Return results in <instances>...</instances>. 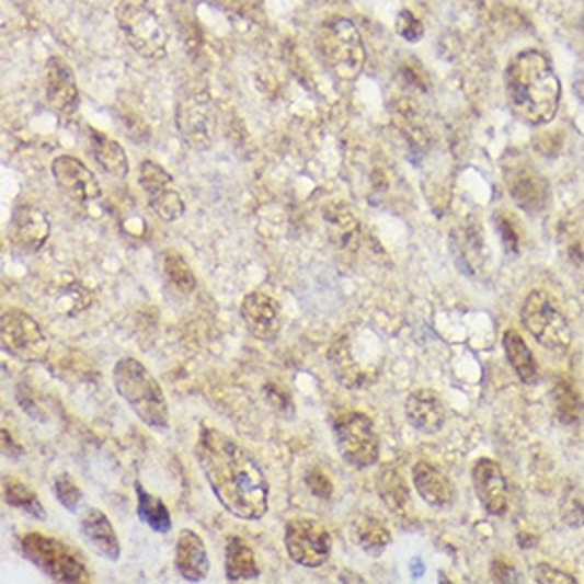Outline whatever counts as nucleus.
<instances>
[{"mask_svg": "<svg viewBox=\"0 0 584 584\" xmlns=\"http://www.w3.org/2000/svg\"><path fill=\"white\" fill-rule=\"evenodd\" d=\"M266 391V400L268 404L275 409L276 413L285 414V416H291L294 414V400H291V393L278 385V382H268L264 387Z\"/></svg>", "mask_w": 584, "mask_h": 584, "instance_id": "obj_36", "label": "nucleus"}, {"mask_svg": "<svg viewBox=\"0 0 584 584\" xmlns=\"http://www.w3.org/2000/svg\"><path fill=\"white\" fill-rule=\"evenodd\" d=\"M506 96L516 119L529 126L549 124L561 101V83L549 58L536 49L513 58L506 69Z\"/></svg>", "mask_w": 584, "mask_h": 584, "instance_id": "obj_2", "label": "nucleus"}, {"mask_svg": "<svg viewBox=\"0 0 584 584\" xmlns=\"http://www.w3.org/2000/svg\"><path fill=\"white\" fill-rule=\"evenodd\" d=\"M119 31L138 56L158 60L167 54L169 35L158 13L145 0H122L115 9Z\"/></svg>", "mask_w": 584, "mask_h": 584, "instance_id": "obj_6", "label": "nucleus"}, {"mask_svg": "<svg viewBox=\"0 0 584 584\" xmlns=\"http://www.w3.org/2000/svg\"><path fill=\"white\" fill-rule=\"evenodd\" d=\"M504 179L511 196L523 210L538 213L549 205V183L529 162L515 160L513 164L506 167Z\"/></svg>", "mask_w": 584, "mask_h": 584, "instance_id": "obj_14", "label": "nucleus"}, {"mask_svg": "<svg viewBox=\"0 0 584 584\" xmlns=\"http://www.w3.org/2000/svg\"><path fill=\"white\" fill-rule=\"evenodd\" d=\"M140 187L147 196L149 208L162 219V221H176L185 213V203L181 194L174 187V179L156 162H142L138 172Z\"/></svg>", "mask_w": 584, "mask_h": 584, "instance_id": "obj_12", "label": "nucleus"}, {"mask_svg": "<svg viewBox=\"0 0 584 584\" xmlns=\"http://www.w3.org/2000/svg\"><path fill=\"white\" fill-rule=\"evenodd\" d=\"M45 96L58 115H75L79 108V90L69 65L62 58H49L45 67Z\"/></svg>", "mask_w": 584, "mask_h": 584, "instance_id": "obj_17", "label": "nucleus"}, {"mask_svg": "<svg viewBox=\"0 0 584 584\" xmlns=\"http://www.w3.org/2000/svg\"><path fill=\"white\" fill-rule=\"evenodd\" d=\"M552 404H554V413L557 416L568 423V425H576L581 423L584 416V402L579 393V389L570 382V380H559L554 385L552 391Z\"/></svg>", "mask_w": 584, "mask_h": 584, "instance_id": "obj_31", "label": "nucleus"}, {"mask_svg": "<svg viewBox=\"0 0 584 584\" xmlns=\"http://www.w3.org/2000/svg\"><path fill=\"white\" fill-rule=\"evenodd\" d=\"M51 174L58 187L77 203H92L101 196V183L96 174L72 156H58L51 162Z\"/></svg>", "mask_w": 584, "mask_h": 584, "instance_id": "obj_15", "label": "nucleus"}, {"mask_svg": "<svg viewBox=\"0 0 584 584\" xmlns=\"http://www.w3.org/2000/svg\"><path fill=\"white\" fill-rule=\"evenodd\" d=\"M377 489L380 500L391 513H404V508L411 502V491L409 484L402 479L400 470L385 466L377 477Z\"/></svg>", "mask_w": 584, "mask_h": 584, "instance_id": "obj_27", "label": "nucleus"}, {"mask_svg": "<svg viewBox=\"0 0 584 584\" xmlns=\"http://www.w3.org/2000/svg\"><path fill=\"white\" fill-rule=\"evenodd\" d=\"M2 500L7 506L18 508L28 516H33L36 520H45L47 518V511L43 506V502L38 500L35 491L26 484V482L15 479V477H7L4 484H2Z\"/></svg>", "mask_w": 584, "mask_h": 584, "instance_id": "obj_26", "label": "nucleus"}, {"mask_svg": "<svg viewBox=\"0 0 584 584\" xmlns=\"http://www.w3.org/2000/svg\"><path fill=\"white\" fill-rule=\"evenodd\" d=\"M26 450L22 445H18V440L11 436V432L7 427H2V455L18 461Z\"/></svg>", "mask_w": 584, "mask_h": 584, "instance_id": "obj_41", "label": "nucleus"}, {"mask_svg": "<svg viewBox=\"0 0 584 584\" xmlns=\"http://www.w3.org/2000/svg\"><path fill=\"white\" fill-rule=\"evenodd\" d=\"M477 495L491 515H504L508 508V482L502 468L491 459H479L472 470Z\"/></svg>", "mask_w": 584, "mask_h": 584, "instance_id": "obj_19", "label": "nucleus"}, {"mask_svg": "<svg viewBox=\"0 0 584 584\" xmlns=\"http://www.w3.org/2000/svg\"><path fill=\"white\" fill-rule=\"evenodd\" d=\"M176 128L183 140L198 151H205L217 135L213 101L205 92H190L176 104Z\"/></svg>", "mask_w": 584, "mask_h": 584, "instance_id": "obj_11", "label": "nucleus"}, {"mask_svg": "<svg viewBox=\"0 0 584 584\" xmlns=\"http://www.w3.org/2000/svg\"><path fill=\"white\" fill-rule=\"evenodd\" d=\"M49 217L45 210L33 207V205H20L13 210L11 226H9V237L15 249L22 253H36L45 247L49 239Z\"/></svg>", "mask_w": 584, "mask_h": 584, "instance_id": "obj_16", "label": "nucleus"}, {"mask_svg": "<svg viewBox=\"0 0 584 584\" xmlns=\"http://www.w3.org/2000/svg\"><path fill=\"white\" fill-rule=\"evenodd\" d=\"M90 142H92V151H94V158H96L99 167H101L106 174H111V176H115V179H124V176H128V172H130V162H128V158H126L124 147H122L117 140L106 137L101 130L90 128Z\"/></svg>", "mask_w": 584, "mask_h": 584, "instance_id": "obj_25", "label": "nucleus"}, {"mask_svg": "<svg viewBox=\"0 0 584 584\" xmlns=\"http://www.w3.org/2000/svg\"><path fill=\"white\" fill-rule=\"evenodd\" d=\"M113 385L119 398L151 430H169L171 413L160 382L135 357H122L113 368Z\"/></svg>", "mask_w": 584, "mask_h": 584, "instance_id": "obj_3", "label": "nucleus"}, {"mask_svg": "<svg viewBox=\"0 0 584 584\" xmlns=\"http://www.w3.org/2000/svg\"><path fill=\"white\" fill-rule=\"evenodd\" d=\"M536 581L540 584H574L576 581L570 576V574H565V572H559V570H554V568H550V565H547V563H540L538 568H536Z\"/></svg>", "mask_w": 584, "mask_h": 584, "instance_id": "obj_39", "label": "nucleus"}, {"mask_svg": "<svg viewBox=\"0 0 584 584\" xmlns=\"http://www.w3.org/2000/svg\"><path fill=\"white\" fill-rule=\"evenodd\" d=\"M314 45L325 67L334 70L341 79H355L364 70L366 51L362 35L348 18H328L317 28Z\"/></svg>", "mask_w": 584, "mask_h": 584, "instance_id": "obj_5", "label": "nucleus"}, {"mask_svg": "<svg viewBox=\"0 0 584 584\" xmlns=\"http://www.w3.org/2000/svg\"><path fill=\"white\" fill-rule=\"evenodd\" d=\"M325 221H328V228L332 230L334 239L339 242H343L344 247L348 242L353 241L359 232L357 228V221L353 219V215L344 208H332V210H325Z\"/></svg>", "mask_w": 584, "mask_h": 584, "instance_id": "obj_33", "label": "nucleus"}, {"mask_svg": "<svg viewBox=\"0 0 584 584\" xmlns=\"http://www.w3.org/2000/svg\"><path fill=\"white\" fill-rule=\"evenodd\" d=\"M54 495L56 500L69 511V513H79V506L83 502V493L79 484L70 479V474H58L54 481Z\"/></svg>", "mask_w": 584, "mask_h": 584, "instance_id": "obj_34", "label": "nucleus"}, {"mask_svg": "<svg viewBox=\"0 0 584 584\" xmlns=\"http://www.w3.org/2000/svg\"><path fill=\"white\" fill-rule=\"evenodd\" d=\"M414 489L421 500L434 508H447L455 500V489L447 477L430 461H419L413 470Z\"/></svg>", "mask_w": 584, "mask_h": 584, "instance_id": "obj_23", "label": "nucleus"}, {"mask_svg": "<svg viewBox=\"0 0 584 584\" xmlns=\"http://www.w3.org/2000/svg\"><path fill=\"white\" fill-rule=\"evenodd\" d=\"M328 364L334 378L346 389H362L377 377V364L357 355L355 339L344 330L328 351Z\"/></svg>", "mask_w": 584, "mask_h": 584, "instance_id": "obj_13", "label": "nucleus"}, {"mask_svg": "<svg viewBox=\"0 0 584 584\" xmlns=\"http://www.w3.org/2000/svg\"><path fill=\"white\" fill-rule=\"evenodd\" d=\"M508 221H511V219H500V221H497V230L502 232L506 247H508L511 251H518V234H516V228H513Z\"/></svg>", "mask_w": 584, "mask_h": 584, "instance_id": "obj_42", "label": "nucleus"}, {"mask_svg": "<svg viewBox=\"0 0 584 584\" xmlns=\"http://www.w3.org/2000/svg\"><path fill=\"white\" fill-rule=\"evenodd\" d=\"M504 348H506L508 362L515 368L518 378L523 382H534L538 377V366H536V359H534L529 346L525 344L523 336L516 330H508L504 334Z\"/></svg>", "mask_w": 584, "mask_h": 584, "instance_id": "obj_30", "label": "nucleus"}, {"mask_svg": "<svg viewBox=\"0 0 584 584\" xmlns=\"http://www.w3.org/2000/svg\"><path fill=\"white\" fill-rule=\"evenodd\" d=\"M357 545L373 557H380L391 545V534L385 523L373 515H359L353 525Z\"/></svg>", "mask_w": 584, "mask_h": 584, "instance_id": "obj_29", "label": "nucleus"}, {"mask_svg": "<svg viewBox=\"0 0 584 584\" xmlns=\"http://www.w3.org/2000/svg\"><path fill=\"white\" fill-rule=\"evenodd\" d=\"M174 568L185 583H203L207 579L210 570L207 547L196 531L192 529L179 531L174 549Z\"/></svg>", "mask_w": 584, "mask_h": 584, "instance_id": "obj_20", "label": "nucleus"}, {"mask_svg": "<svg viewBox=\"0 0 584 584\" xmlns=\"http://www.w3.org/2000/svg\"><path fill=\"white\" fill-rule=\"evenodd\" d=\"M241 317L251 336L260 341H275L280 330V307L273 296L253 291L241 302Z\"/></svg>", "mask_w": 584, "mask_h": 584, "instance_id": "obj_18", "label": "nucleus"}, {"mask_svg": "<svg viewBox=\"0 0 584 584\" xmlns=\"http://www.w3.org/2000/svg\"><path fill=\"white\" fill-rule=\"evenodd\" d=\"M404 413H406V419L411 421L414 430H419L423 434L440 432L445 427V421H447L445 404L438 400V396H434L427 389H416L406 398Z\"/></svg>", "mask_w": 584, "mask_h": 584, "instance_id": "obj_22", "label": "nucleus"}, {"mask_svg": "<svg viewBox=\"0 0 584 584\" xmlns=\"http://www.w3.org/2000/svg\"><path fill=\"white\" fill-rule=\"evenodd\" d=\"M305 482H307L310 493L321 497V500H328L334 493V484L330 481V477L323 470H319V468H310L307 477H305Z\"/></svg>", "mask_w": 584, "mask_h": 584, "instance_id": "obj_38", "label": "nucleus"}, {"mask_svg": "<svg viewBox=\"0 0 584 584\" xmlns=\"http://www.w3.org/2000/svg\"><path fill=\"white\" fill-rule=\"evenodd\" d=\"M525 330L550 351L563 353L572 344V328L545 291H531L523 305Z\"/></svg>", "mask_w": 584, "mask_h": 584, "instance_id": "obj_8", "label": "nucleus"}, {"mask_svg": "<svg viewBox=\"0 0 584 584\" xmlns=\"http://www.w3.org/2000/svg\"><path fill=\"white\" fill-rule=\"evenodd\" d=\"M79 529L85 542L96 550L101 557L108 561H117L122 557V545L113 529V523L108 516L99 508H85V513L79 518Z\"/></svg>", "mask_w": 584, "mask_h": 584, "instance_id": "obj_21", "label": "nucleus"}, {"mask_svg": "<svg viewBox=\"0 0 584 584\" xmlns=\"http://www.w3.org/2000/svg\"><path fill=\"white\" fill-rule=\"evenodd\" d=\"M262 574L255 552L241 536H230L226 542V579L228 583L257 581Z\"/></svg>", "mask_w": 584, "mask_h": 584, "instance_id": "obj_24", "label": "nucleus"}, {"mask_svg": "<svg viewBox=\"0 0 584 584\" xmlns=\"http://www.w3.org/2000/svg\"><path fill=\"white\" fill-rule=\"evenodd\" d=\"M396 31H398V35L402 36L404 41H409V43L421 41V38H423V33H425L421 20L414 18L413 13L406 11V9L400 11V15H398V20H396Z\"/></svg>", "mask_w": 584, "mask_h": 584, "instance_id": "obj_37", "label": "nucleus"}, {"mask_svg": "<svg viewBox=\"0 0 584 584\" xmlns=\"http://www.w3.org/2000/svg\"><path fill=\"white\" fill-rule=\"evenodd\" d=\"M20 549L36 570H41L54 583H92V574L85 565V559L70 545L58 538L31 531L22 538Z\"/></svg>", "mask_w": 584, "mask_h": 584, "instance_id": "obj_4", "label": "nucleus"}, {"mask_svg": "<svg viewBox=\"0 0 584 584\" xmlns=\"http://www.w3.org/2000/svg\"><path fill=\"white\" fill-rule=\"evenodd\" d=\"M2 351L22 362H43L49 353V341L41 325L26 310L9 309L2 312Z\"/></svg>", "mask_w": 584, "mask_h": 584, "instance_id": "obj_9", "label": "nucleus"}, {"mask_svg": "<svg viewBox=\"0 0 584 584\" xmlns=\"http://www.w3.org/2000/svg\"><path fill=\"white\" fill-rule=\"evenodd\" d=\"M336 448L344 461L353 468H370L378 461L380 443L370 416L346 411L332 421Z\"/></svg>", "mask_w": 584, "mask_h": 584, "instance_id": "obj_7", "label": "nucleus"}, {"mask_svg": "<svg viewBox=\"0 0 584 584\" xmlns=\"http://www.w3.org/2000/svg\"><path fill=\"white\" fill-rule=\"evenodd\" d=\"M196 459L215 497L230 515L260 520L268 513V479L255 457L228 434L203 425Z\"/></svg>", "mask_w": 584, "mask_h": 584, "instance_id": "obj_1", "label": "nucleus"}, {"mask_svg": "<svg viewBox=\"0 0 584 584\" xmlns=\"http://www.w3.org/2000/svg\"><path fill=\"white\" fill-rule=\"evenodd\" d=\"M162 268H164V275L169 278V283L181 294H192L196 289L194 271L190 268V264L185 262V257L181 253L167 251L162 257Z\"/></svg>", "mask_w": 584, "mask_h": 584, "instance_id": "obj_32", "label": "nucleus"}, {"mask_svg": "<svg viewBox=\"0 0 584 584\" xmlns=\"http://www.w3.org/2000/svg\"><path fill=\"white\" fill-rule=\"evenodd\" d=\"M285 549L302 568H321L332 554L330 531L310 518H294L285 525Z\"/></svg>", "mask_w": 584, "mask_h": 584, "instance_id": "obj_10", "label": "nucleus"}, {"mask_svg": "<svg viewBox=\"0 0 584 584\" xmlns=\"http://www.w3.org/2000/svg\"><path fill=\"white\" fill-rule=\"evenodd\" d=\"M561 515L563 520L572 527H583L584 525V493L579 489H572L563 495L561 500Z\"/></svg>", "mask_w": 584, "mask_h": 584, "instance_id": "obj_35", "label": "nucleus"}, {"mask_svg": "<svg viewBox=\"0 0 584 584\" xmlns=\"http://www.w3.org/2000/svg\"><path fill=\"white\" fill-rule=\"evenodd\" d=\"M491 576L497 583H516L518 581V572H516L515 568L506 559H493Z\"/></svg>", "mask_w": 584, "mask_h": 584, "instance_id": "obj_40", "label": "nucleus"}, {"mask_svg": "<svg viewBox=\"0 0 584 584\" xmlns=\"http://www.w3.org/2000/svg\"><path fill=\"white\" fill-rule=\"evenodd\" d=\"M137 489V515L140 523H145L156 534H169L172 529V516L167 504L160 497H153L140 482Z\"/></svg>", "mask_w": 584, "mask_h": 584, "instance_id": "obj_28", "label": "nucleus"}]
</instances>
